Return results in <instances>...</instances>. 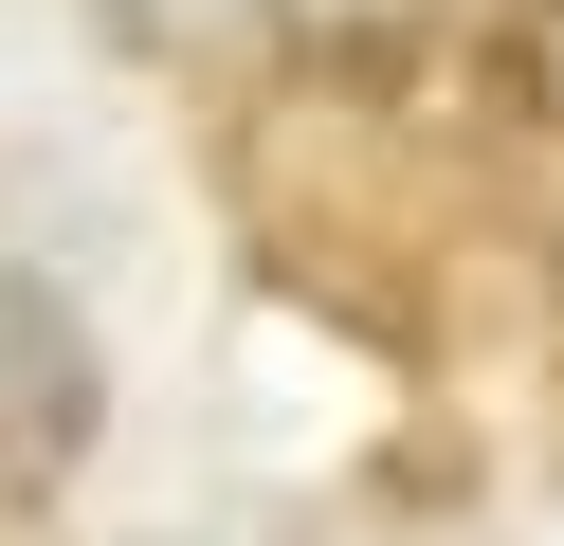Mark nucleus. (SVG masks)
I'll list each match as a JSON object with an SVG mask.
<instances>
[{"label":"nucleus","instance_id":"obj_1","mask_svg":"<svg viewBox=\"0 0 564 546\" xmlns=\"http://www.w3.org/2000/svg\"><path fill=\"white\" fill-rule=\"evenodd\" d=\"M91 419H110V346L74 328V291H55V274H19V255H0V510L74 492Z\"/></svg>","mask_w":564,"mask_h":546},{"label":"nucleus","instance_id":"obj_2","mask_svg":"<svg viewBox=\"0 0 564 546\" xmlns=\"http://www.w3.org/2000/svg\"><path fill=\"white\" fill-rule=\"evenodd\" d=\"M455 0H256V55H346V73H401Z\"/></svg>","mask_w":564,"mask_h":546}]
</instances>
